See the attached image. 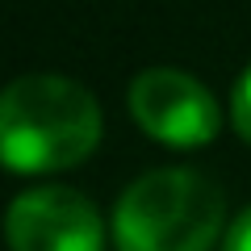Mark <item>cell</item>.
<instances>
[{"mask_svg":"<svg viewBox=\"0 0 251 251\" xmlns=\"http://www.w3.org/2000/svg\"><path fill=\"white\" fill-rule=\"evenodd\" d=\"M97 138L100 109L75 80L21 75L0 100V155L13 172H63L88 159Z\"/></svg>","mask_w":251,"mask_h":251,"instance_id":"obj_1","label":"cell"},{"mask_svg":"<svg viewBox=\"0 0 251 251\" xmlns=\"http://www.w3.org/2000/svg\"><path fill=\"white\" fill-rule=\"evenodd\" d=\"M222 188L193 168H159L122 193L113 209L117 251H209L222 234Z\"/></svg>","mask_w":251,"mask_h":251,"instance_id":"obj_2","label":"cell"},{"mask_svg":"<svg viewBox=\"0 0 251 251\" xmlns=\"http://www.w3.org/2000/svg\"><path fill=\"white\" fill-rule=\"evenodd\" d=\"M130 113L155 143L176 147V151L214 143L218 126H222V113H218V100L209 97V88L176 67H151V72L134 75Z\"/></svg>","mask_w":251,"mask_h":251,"instance_id":"obj_3","label":"cell"},{"mask_svg":"<svg viewBox=\"0 0 251 251\" xmlns=\"http://www.w3.org/2000/svg\"><path fill=\"white\" fill-rule=\"evenodd\" d=\"M9 247L13 251H100L105 226L88 197L75 188H29L9 209Z\"/></svg>","mask_w":251,"mask_h":251,"instance_id":"obj_4","label":"cell"},{"mask_svg":"<svg viewBox=\"0 0 251 251\" xmlns=\"http://www.w3.org/2000/svg\"><path fill=\"white\" fill-rule=\"evenodd\" d=\"M230 117H234V130H239V138H247V143H251V67L243 72V80L234 84Z\"/></svg>","mask_w":251,"mask_h":251,"instance_id":"obj_5","label":"cell"},{"mask_svg":"<svg viewBox=\"0 0 251 251\" xmlns=\"http://www.w3.org/2000/svg\"><path fill=\"white\" fill-rule=\"evenodd\" d=\"M222 251H251V205L243 209L239 218H234V226L226 230V243Z\"/></svg>","mask_w":251,"mask_h":251,"instance_id":"obj_6","label":"cell"}]
</instances>
